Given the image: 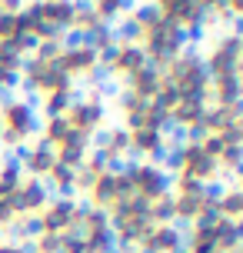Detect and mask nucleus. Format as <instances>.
Masks as SVG:
<instances>
[{"label": "nucleus", "instance_id": "39448f33", "mask_svg": "<svg viewBox=\"0 0 243 253\" xmlns=\"http://www.w3.org/2000/svg\"><path fill=\"white\" fill-rule=\"evenodd\" d=\"M160 84H163V74H160L157 67H150V63H147V67H140L137 74H130V77H127V90L133 93V97H137V100H147V103L157 97Z\"/></svg>", "mask_w": 243, "mask_h": 253}, {"label": "nucleus", "instance_id": "7ed1b4c3", "mask_svg": "<svg viewBox=\"0 0 243 253\" xmlns=\"http://www.w3.org/2000/svg\"><path fill=\"white\" fill-rule=\"evenodd\" d=\"M74 213H77V200L74 197H50L47 207L37 213V220L43 227V233H60L64 237L70 230V223H74Z\"/></svg>", "mask_w": 243, "mask_h": 253}, {"label": "nucleus", "instance_id": "9b49d317", "mask_svg": "<svg viewBox=\"0 0 243 253\" xmlns=\"http://www.w3.org/2000/svg\"><path fill=\"white\" fill-rule=\"evenodd\" d=\"M90 7H93V13L100 17L103 24H110V20H117V17L133 10V0H93Z\"/></svg>", "mask_w": 243, "mask_h": 253}, {"label": "nucleus", "instance_id": "20e7f679", "mask_svg": "<svg viewBox=\"0 0 243 253\" xmlns=\"http://www.w3.org/2000/svg\"><path fill=\"white\" fill-rule=\"evenodd\" d=\"M34 126H37V120H34V110H30V103L24 100H7L3 107H0V130H7V133H13V137H30L34 133Z\"/></svg>", "mask_w": 243, "mask_h": 253}, {"label": "nucleus", "instance_id": "f03ea898", "mask_svg": "<svg viewBox=\"0 0 243 253\" xmlns=\"http://www.w3.org/2000/svg\"><path fill=\"white\" fill-rule=\"evenodd\" d=\"M67 124L74 126L77 133H93V130H100L103 124V103H100V90H93L90 97H80V100L70 103V110H67Z\"/></svg>", "mask_w": 243, "mask_h": 253}, {"label": "nucleus", "instance_id": "9d476101", "mask_svg": "<svg viewBox=\"0 0 243 253\" xmlns=\"http://www.w3.org/2000/svg\"><path fill=\"white\" fill-rule=\"evenodd\" d=\"M70 103H74V90H53V93H43L40 97V107H43L47 120L50 117H64L70 110Z\"/></svg>", "mask_w": 243, "mask_h": 253}, {"label": "nucleus", "instance_id": "0eeeda50", "mask_svg": "<svg viewBox=\"0 0 243 253\" xmlns=\"http://www.w3.org/2000/svg\"><path fill=\"white\" fill-rule=\"evenodd\" d=\"M140 67H147V57H143L140 43H117V60L110 67V77H130V74H137Z\"/></svg>", "mask_w": 243, "mask_h": 253}, {"label": "nucleus", "instance_id": "ddd939ff", "mask_svg": "<svg viewBox=\"0 0 243 253\" xmlns=\"http://www.w3.org/2000/svg\"><path fill=\"white\" fill-rule=\"evenodd\" d=\"M233 233H237V240L243 243V216H240V220H233Z\"/></svg>", "mask_w": 243, "mask_h": 253}, {"label": "nucleus", "instance_id": "f257e3e1", "mask_svg": "<svg viewBox=\"0 0 243 253\" xmlns=\"http://www.w3.org/2000/svg\"><path fill=\"white\" fill-rule=\"evenodd\" d=\"M123 173L133 183V193L143 197V200H157V197L170 193V177H166L163 167H157V164H127Z\"/></svg>", "mask_w": 243, "mask_h": 253}, {"label": "nucleus", "instance_id": "423d86ee", "mask_svg": "<svg viewBox=\"0 0 243 253\" xmlns=\"http://www.w3.org/2000/svg\"><path fill=\"white\" fill-rule=\"evenodd\" d=\"M127 133H130V150L143 153V157H163V150H166V133L150 130V126L127 130Z\"/></svg>", "mask_w": 243, "mask_h": 253}, {"label": "nucleus", "instance_id": "f8f14e48", "mask_svg": "<svg viewBox=\"0 0 243 253\" xmlns=\"http://www.w3.org/2000/svg\"><path fill=\"white\" fill-rule=\"evenodd\" d=\"M0 253H27V243H13V240H0Z\"/></svg>", "mask_w": 243, "mask_h": 253}, {"label": "nucleus", "instance_id": "1a4fd4ad", "mask_svg": "<svg viewBox=\"0 0 243 253\" xmlns=\"http://www.w3.org/2000/svg\"><path fill=\"white\" fill-rule=\"evenodd\" d=\"M70 133H74V126L67 124V117H50L47 126H43V140H40V143H47L50 150H57L60 143L70 140Z\"/></svg>", "mask_w": 243, "mask_h": 253}, {"label": "nucleus", "instance_id": "6e6552de", "mask_svg": "<svg viewBox=\"0 0 243 253\" xmlns=\"http://www.w3.org/2000/svg\"><path fill=\"white\" fill-rule=\"evenodd\" d=\"M217 213L223 216V220H240V216H243V190L240 187H230V190L220 193Z\"/></svg>", "mask_w": 243, "mask_h": 253}]
</instances>
